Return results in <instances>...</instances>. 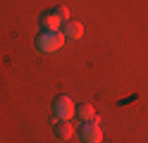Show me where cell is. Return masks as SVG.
<instances>
[{
  "label": "cell",
  "instance_id": "obj_1",
  "mask_svg": "<svg viewBox=\"0 0 148 143\" xmlns=\"http://www.w3.org/2000/svg\"><path fill=\"white\" fill-rule=\"evenodd\" d=\"M34 45L38 53L48 55V53H55L64 45V36H62V31H41V34H36Z\"/></svg>",
  "mask_w": 148,
  "mask_h": 143
},
{
  "label": "cell",
  "instance_id": "obj_2",
  "mask_svg": "<svg viewBox=\"0 0 148 143\" xmlns=\"http://www.w3.org/2000/svg\"><path fill=\"white\" fill-rule=\"evenodd\" d=\"M74 110H77V105H74V100L69 98V95H55V100H53V117H55V122L72 119Z\"/></svg>",
  "mask_w": 148,
  "mask_h": 143
},
{
  "label": "cell",
  "instance_id": "obj_3",
  "mask_svg": "<svg viewBox=\"0 0 148 143\" xmlns=\"http://www.w3.org/2000/svg\"><path fill=\"white\" fill-rule=\"evenodd\" d=\"M79 138H81V143H100V141H103L100 124H96V122H84V124L79 127Z\"/></svg>",
  "mask_w": 148,
  "mask_h": 143
},
{
  "label": "cell",
  "instance_id": "obj_4",
  "mask_svg": "<svg viewBox=\"0 0 148 143\" xmlns=\"http://www.w3.org/2000/svg\"><path fill=\"white\" fill-rule=\"evenodd\" d=\"M62 24H64V22L58 17V12H55V10H48V12H43V14L38 17L41 31H60Z\"/></svg>",
  "mask_w": 148,
  "mask_h": 143
},
{
  "label": "cell",
  "instance_id": "obj_5",
  "mask_svg": "<svg viewBox=\"0 0 148 143\" xmlns=\"http://www.w3.org/2000/svg\"><path fill=\"white\" fill-rule=\"evenodd\" d=\"M60 31H62V36H64V38L79 41V38L84 36V26H81V22H72V19H69V22H64V24H62Z\"/></svg>",
  "mask_w": 148,
  "mask_h": 143
},
{
  "label": "cell",
  "instance_id": "obj_6",
  "mask_svg": "<svg viewBox=\"0 0 148 143\" xmlns=\"http://www.w3.org/2000/svg\"><path fill=\"white\" fill-rule=\"evenodd\" d=\"M53 133H55V138H58V141H67V138H72V136H74V127L69 124V119L55 122V129H53Z\"/></svg>",
  "mask_w": 148,
  "mask_h": 143
},
{
  "label": "cell",
  "instance_id": "obj_7",
  "mask_svg": "<svg viewBox=\"0 0 148 143\" xmlns=\"http://www.w3.org/2000/svg\"><path fill=\"white\" fill-rule=\"evenodd\" d=\"M74 114L81 119V122H91L96 117V110H93V105H88V103H84V105H77V110H74Z\"/></svg>",
  "mask_w": 148,
  "mask_h": 143
},
{
  "label": "cell",
  "instance_id": "obj_8",
  "mask_svg": "<svg viewBox=\"0 0 148 143\" xmlns=\"http://www.w3.org/2000/svg\"><path fill=\"white\" fill-rule=\"evenodd\" d=\"M55 12H58V17L62 19V22H69V10L64 7V5H60V7H55Z\"/></svg>",
  "mask_w": 148,
  "mask_h": 143
}]
</instances>
